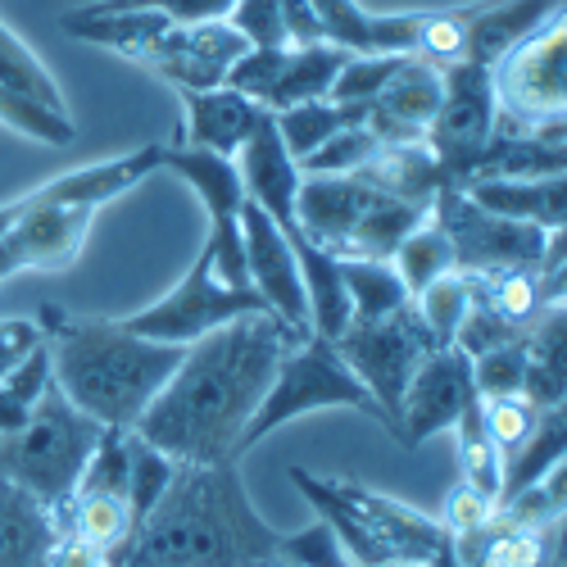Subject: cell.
<instances>
[{
	"mask_svg": "<svg viewBox=\"0 0 567 567\" xmlns=\"http://www.w3.org/2000/svg\"><path fill=\"white\" fill-rule=\"evenodd\" d=\"M523 372H527L523 341L495 346V350H486V354L472 359V382H477V395H482V400L523 395Z\"/></svg>",
	"mask_w": 567,
	"mask_h": 567,
	"instance_id": "7bdbcfd3",
	"label": "cell"
},
{
	"mask_svg": "<svg viewBox=\"0 0 567 567\" xmlns=\"http://www.w3.org/2000/svg\"><path fill=\"white\" fill-rule=\"evenodd\" d=\"M101 422H91L82 409H73L55 386L37 400L23 427L0 432V477L28 491L60 517L69 504L82 467L101 441Z\"/></svg>",
	"mask_w": 567,
	"mask_h": 567,
	"instance_id": "8992f818",
	"label": "cell"
},
{
	"mask_svg": "<svg viewBox=\"0 0 567 567\" xmlns=\"http://www.w3.org/2000/svg\"><path fill=\"white\" fill-rule=\"evenodd\" d=\"M467 300H472V277L454 268V272L436 277L432 287H422L413 296V309H417L422 322H427L436 346H454V332H458V322L467 313Z\"/></svg>",
	"mask_w": 567,
	"mask_h": 567,
	"instance_id": "74e56055",
	"label": "cell"
},
{
	"mask_svg": "<svg viewBox=\"0 0 567 567\" xmlns=\"http://www.w3.org/2000/svg\"><path fill=\"white\" fill-rule=\"evenodd\" d=\"M441 91H445V69L427 64L422 55H404L391 82L368 105L363 123L382 146H417L441 110Z\"/></svg>",
	"mask_w": 567,
	"mask_h": 567,
	"instance_id": "ffe728a7",
	"label": "cell"
},
{
	"mask_svg": "<svg viewBox=\"0 0 567 567\" xmlns=\"http://www.w3.org/2000/svg\"><path fill=\"white\" fill-rule=\"evenodd\" d=\"M91 205H37L0 223V287L23 272H64L78 264L91 223Z\"/></svg>",
	"mask_w": 567,
	"mask_h": 567,
	"instance_id": "9a60e30c",
	"label": "cell"
},
{
	"mask_svg": "<svg viewBox=\"0 0 567 567\" xmlns=\"http://www.w3.org/2000/svg\"><path fill=\"white\" fill-rule=\"evenodd\" d=\"M499 513V504L495 499H486V495H477L472 486H454L450 491V499H445V517H441V527L458 540V536H467V532H477V527H486L491 517Z\"/></svg>",
	"mask_w": 567,
	"mask_h": 567,
	"instance_id": "bcb514c9",
	"label": "cell"
},
{
	"mask_svg": "<svg viewBox=\"0 0 567 567\" xmlns=\"http://www.w3.org/2000/svg\"><path fill=\"white\" fill-rule=\"evenodd\" d=\"M350 55L341 45H327V41H313V45H287L281 55V69L277 78L268 82V91L259 96V105L268 114L277 110H291V105H309V101H327L332 96V82L341 73Z\"/></svg>",
	"mask_w": 567,
	"mask_h": 567,
	"instance_id": "f1b7e54d",
	"label": "cell"
},
{
	"mask_svg": "<svg viewBox=\"0 0 567 567\" xmlns=\"http://www.w3.org/2000/svg\"><path fill=\"white\" fill-rule=\"evenodd\" d=\"M341 359L350 363V372L368 386V395L377 400L386 417V432H400V400L409 377L417 372V363L427 359L436 346V337L427 332V322L417 318L413 300L386 318H368V322H350L346 332L337 337Z\"/></svg>",
	"mask_w": 567,
	"mask_h": 567,
	"instance_id": "30bf717a",
	"label": "cell"
},
{
	"mask_svg": "<svg viewBox=\"0 0 567 567\" xmlns=\"http://www.w3.org/2000/svg\"><path fill=\"white\" fill-rule=\"evenodd\" d=\"M363 105H341V101H309V105H291V110H277L272 123L281 132V141H287L291 159L300 164L305 155H313L327 136H337L341 127L350 123H363Z\"/></svg>",
	"mask_w": 567,
	"mask_h": 567,
	"instance_id": "e575fe53",
	"label": "cell"
},
{
	"mask_svg": "<svg viewBox=\"0 0 567 567\" xmlns=\"http://www.w3.org/2000/svg\"><path fill=\"white\" fill-rule=\"evenodd\" d=\"M463 192L499 218L567 231V177H472Z\"/></svg>",
	"mask_w": 567,
	"mask_h": 567,
	"instance_id": "4316f807",
	"label": "cell"
},
{
	"mask_svg": "<svg viewBox=\"0 0 567 567\" xmlns=\"http://www.w3.org/2000/svg\"><path fill=\"white\" fill-rule=\"evenodd\" d=\"M563 14V0H477L463 6V60L495 69L517 41Z\"/></svg>",
	"mask_w": 567,
	"mask_h": 567,
	"instance_id": "cb8c5ba5",
	"label": "cell"
},
{
	"mask_svg": "<svg viewBox=\"0 0 567 567\" xmlns=\"http://www.w3.org/2000/svg\"><path fill=\"white\" fill-rule=\"evenodd\" d=\"M563 51H567V23H563V14H554L545 28L523 37L491 69L499 132H536V127L563 123V114H567Z\"/></svg>",
	"mask_w": 567,
	"mask_h": 567,
	"instance_id": "8fae6325",
	"label": "cell"
},
{
	"mask_svg": "<svg viewBox=\"0 0 567 567\" xmlns=\"http://www.w3.org/2000/svg\"><path fill=\"white\" fill-rule=\"evenodd\" d=\"M105 10H159L168 23H218L236 0H96Z\"/></svg>",
	"mask_w": 567,
	"mask_h": 567,
	"instance_id": "f6af8a7d",
	"label": "cell"
},
{
	"mask_svg": "<svg viewBox=\"0 0 567 567\" xmlns=\"http://www.w3.org/2000/svg\"><path fill=\"white\" fill-rule=\"evenodd\" d=\"M363 177H372L386 196H395L404 205H417V209H432L436 192H441V186H450L422 141H417V146H382L368 159Z\"/></svg>",
	"mask_w": 567,
	"mask_h": 567,
	"instance_id": "1f68e13d",
	"label": "cell"
},
{
	"mask_svg": "<svg viewBox=\"0 0 567 567\" xmlns=\"http://www.w3.org/2000/svg\"><path fill=\"white\" fill-rule=\"evenodd\" d=\"M454 436H458V467H463V486H472L477 495L499 504V486H504V458L495 450V441L486 436L477 404H472L458 422H454Z\"/></svg>",
	"mask_w": 567,
	"mask_h": 567,
	"instance_id": "8d00e7d4",
	"label": "cell"
},
{
	"mask_svg": "<svg viewBox=\"0 0 567 567\" xmlns=\"http://www.w3.org/2000/svg\"><path fill=\"white\" fill-rule=\"evenodd\" d=\"M60 28L86 45H101V51H114L123 60H141L146 45L168 28V19L159 10H105V6H82V10H69L60 14Z\"/></svg>",
	"mask_w": 567,
	"mask_h": 567,
	"instance_id": "f546056e",
	"label": "cell"
},
{
	"mask_svg": "<svg viewBox=\"0 0 567 567\" xmlns=\"http://www.w3.org/2000/svg\"><path fill=\"white\" fill-rule=\"evenodd\" d=\"M241 250H246V277L255 296L264 300V309L281 322L309 332V305H305V281H300V264L296 250L259 205H241Z\"/></svg>",
	"mask_w": 567,
	"mask_h": 567,
	"instance_id": "ac0fdd59",
	"label": "cell"
},
{
	"mask_svg": "<svg viewBox=\"0 0 567 567\" xmlns=\"http://www.w3.org/2000/svg\"><path fill=\"white\" fill-rule=\"evenodd\" d=\"M432 209L386 196L363 173L346 177H305L296 196V223L313 246L337 259H391L404 236Z\"/></svg>",
	"mask_w": 567,
	"mask_h": 567,
	"instance_id": "5b68a950",
	"label": "cell"
},
{
	"mask_svg": "<svg viewBox=\"0 0 567 567\" xmlns=\"http://www.w3.org/2000/svg\"><path fill=\"white\" fill-rule=\"evenodd\" d=\"M563 454H567V413H563V404H554V409H540L536 432L527 436V445L504 463L499 504L513 499V495H523V491H532L536 482H545L554 467H563Z\"/></svg>",
	"mask_w": 567,
	"mask_h": 567,
	"instance_id": "d6a6232c",
	"label": "cell"
},
{
	"mask_svg": "<svg viewBox=\"0 0 567 567\" xmlns=\"http://www.w3.org/2000/svg\"><path fill=\"white\" fill-rule=\"evenodd\" d=\"M523 400L554 409L567 400V350H563V305H549L523 337Z\"/></svg>",
	"mask_w": 567,
	"mask_h": 567,
	"instance_id": "4dcf8cb0",
	"label": "cell"
},
{
	"mask_svg": "<svg viewBox=\"0 0 567 567\" xmlns=\"http://www.w3.org/2000/svg\"><path fill=\"white\" fill-rule=\"evenodd\" d=\"M327 409H354V413H368L386 427L382 409H377V400L368 395V386L359 382V377L350 372V363L341 359L337 341H327L318 332H305L287 359L277 363L272 382L250 417V427L241 436V458L264 441L272 436L277 427H287V422L296 417H309V413H327Z\"/></svg>",
	"mask_w": 567,
	"mask_h": 567,
	"instance_id": "52a82bcc",
	"label": "cell"
},
{
	"mask_svg": "<svg viewBox=\"0 0 567 567\" xmlns=\"http://www.w3.org/2000/svg\"><path fill=\"white\" fill-rule=\"evenodd\" d=\"M341 281L350 296V322L386 318L409 305V287L391 259H341Z\"/></svg>",
	"mask_w": 567,
	"mask_h": 567,
	"instance_id": "836d02e7",
	"label": "cell"
},
{
	"mask_svg": "<svg viewBox=\"0 0 567 567\" xmlns=\"http://www.w3.org/2000/svg\"><path fill=\"white\" fill-rule=\"evenodd\" d=\"M246 313H268L264 300L255 296L250 281H236L223 259L218 246L205 236L200 255L192 259V268L182 272V281L173 291H164L155 305L136 309L123 318V327H132L136 337H151L164 346H192L200 337H209L214 327L231 322V318H246Z\"/></svg>",
	"mask_w": 567,
	"mask_h": 567,
	"instance_id": "ba28073f",
	"label": "cell"
},
{
	"mask_svg": "<svg viewBox=\"0 0 567 567\" xmlns=\"http://www.w3.org/2000/svg\"><path fill=\"white\" fill-rule=\"evenodd\" d=\"M264 105L250 101L236 86H209V91H182V141L177 146H196L223 159H236V151L259 127Z\"/></svg>",
	"mask_w": 567,
	"mask_h": 567,
	"instance_id": "603a6c76",
	"label": "cell"
},
{
	"mask_svg": "<svg viewBox=\"0 0 567 567\" xmlns=\"http://www.w3.org/2000/svg\"><path fill=\"white\" fill-rule=\"evenodd\" d=\"M499 123V105H495V78L486 64L458 60L445 69V91H441V110L422 136V146L436 159L441 177L450 186H463L477 168L482 151L491 146Z\"/></svg>",
	"mask_w": 567,
	"mask_h": 567,
	"instance_id": "4fadbf2b",
	"label": "cell"
},
{
	"mask_svg": "<svg viewBox=\"0 0 567 567\" xmlns=\"http://www.w3.org/2000/svg\"><path fill=\"white\" fill-rule=\"evenodd\" d=\"M477 382H472V359L458 346H441L417 363L400 400V445L417 450L441 432H454V422L477 404Z\"/></svg>",
	"mask_w": 567,
	"mask_h": 567,
	"instance_id": "2e32d148",
	"label": "cell"
},
{
	"mask_svg": "<svg viewBox=\"0 0 567 567\" xmlns=\"http://www.w3.org/2000/svg\"><path fill=\"white\" fill-rule=\"evenodd\" d=\"M291 482L318 508L322 523L341 536L354 567H386V563L454 567V536L436 517L359 482L313 477L309 467H291Z\"/></svg>",
	"mask_w": 567,
	"mask_h": 567,
	"instance_id": "277c9868",
	"label": "cell"
},
{
	"mask_svg": "<svg viewBox=\"0 0 567 567\" xmlns=\"http://www.w3.org/2000/svg\"><path fill=\"white\" fill-rule=\"evenodd\" d=\"M277 10H281V28H287V45H313V41H322L309 0H277Z\"/></svg>",
	"mask_w": 567,
	"mask_h": 567,
	"instance_id": "c3c4849f",
	"label": "cell"
},
{
	"mask_svg": "<svg viewBox=\"0 0 567 567\" xmlns=\"http://www.w3.org/2000/svg\"><path fill=\"white\" fill-rule=\"evenodd\" d=\"M309 10L322 41L341 45L346 55H413L422 28H427V10L377 14L363 0H309Z\"/></svg>",
	"mask_w": 567,
	"mask_h": 567,
	"instance_id": "44dd1931",
	"label": "cell"
},
{
	"mask_svg": "<svg viewBox=\"0 0 567 567\" xmlns=\"http://www.w3.org/2000/svg\"><path fill=\"white\" fill-rule=\"evenodd\" d=\"M60 532L105 567H127L136 536V513L127 499V432H101L69 504L60 508Z\"/></svg>",
	"mask_w": 567,
	"mask_h": 567,
	"instance_id": "9c48e42d",
	"label": "cell"
},
{
	"mask_svg": "<svg viewBox=\"0 0 567 567\" xmlns=\"http://www.w3.org/2000/svg\"><path fill=\"white\" fill-rule=\"evenodd\" d=\"M432 218L450 236L454 268L472 272V277L540 268L545 250H549V236H554V231H540L532 223H513V218L482 209L463 186H441L436 200H432Z\"/></svg>",
	"mask_w": 567,
	"mask_h": 567,
	"instance_id": "7c38bea8",
	"label": "cell"
},
{
	"mask_svg": "<svg viewBox=\"0 0 567 567\" xmlns=\"http://www.w3.org/2000/svg\"><path fill=\"white\" fill-rule=\"evenodd\" d=\"M127 567H281V532L255 513L231 458L177 463L136 523Z\"/></svg>",
	"mask_w": 567,
	"mask_h": 567,
	"instance_id": "7a4b0ae2",
	"label": "cell"
},
{
	"mask_svg": "<svg viewBox=\"0 0 567 567\" xmlns=\"http://www.w3.org/2000/svg\"><path fill=\"white\" fill-rule=\"evenodd\" d=\"M60 517L0 477V567H60Z\"/></svg>",
	"mask_w": 567,
	"mask_h": 567,
	"instance_id": "d4e9b609",
	"label": "cell"
},
{
	"mask_svg": "<svg viewBox=\"0 0 567 567\" xmlns=\"http://www.w3.org/2000/svg\"><path fill=\"white\" fill-rule=\"evenodd\" d=\"M563 146H567L563 123L536 127V132H499L495 127L491 146L482 151L472 177H567V151Z\"/></svg>",
	"mask_w": 567,
	"mask_h": 567,
	"instance_id": "83f0119b",
	"label": "cell"
},
{
	"mask_svg": "<svg viewBox=\"0 0 567 567\" xmlns=\"http://www.w3.org/2000/svg\"><path fill=\"white\" fill-rule=\"evenodd\" d=\"M0 123L37 146H69L78 136L60 82L6 23H0Z\"/></svg>",
	"mask_w": 567,
	"mask_h": 567,
	"instance_id": "5bb4252c",
	"label": "cell"
},
{
	"mask_svg": "<svg viewBox=\"0 0 567 567\" xmlns=\"http://www.w3.org/2000/svg\"><path fill=\"white\" fill-rule=\"evenodd\" d=\"M477 417H482L486 436L495 441L499 458L508 463L517 450L527 445V436L536 432L540 409L532 400H523V395H499V400H477Z\"/></svg>",
	"mask_w": 567,
	"mask_h": 567,
	"instance_id": "60d3db41",
	"label": "cell"
},
{
	"mask_svg": "<svg viewBox=\"0 0 567 567\" xmlns=\"http://www.w3.org/2000/svg\"><path fill=\"white\" fill-rule=\"evenodd\" d=\"M37 322L51 350L55 391L110 432L136 427L186 350L136 337L132 327H123V318L69 313L55 305H45Z\"/></svg>",
	"mask_w": 567,
	"mask_h": 567,
	"instance_id": "3957f363",
	"label": "cell"
},
{
	"mask_svg": "<svg viewBox=\"0 0 567 567\" xmlns=\"http://www.w3.org/2000/svg\"><path fill=\"white\" fill-rule=\"evenodd\" d=\"M305 332L272 313H246L182 350L173 377L141 413L136 436L177 463H241V436L277 363Z\"/></svg>",
	"mask_w": 567,
	"mask_h": 567,
	"instance_id": "6da1fadb",
	"label": "cell"
},
{
	"mask_svg": "<svg viewBox=\"0 0 567 567\" xmlns=\"http://www.w3.org/2000/svg\"><path fill=\"white\" fill-rule=\"evenodd\" d=\"M377 151H382V141L368 132V123H350V127H341L337 136H327L313 155H305V159H300V173H305V177H346V173H363Z\"/></svg>",
	"mask_w": 567,
	"mask_h": 567,
	"instance_id": "f35d334b",
	"label": "cell"
},
{
	"mask_svg": "<svg viewBox=\"0 0 567 567\" xmlns=\"http://www.w3.org/2000/svg\"><path fill=\"white\" fill-rule=\"evenodd\" d=\"M168 173H177L186 186L196 192V200L209 214V231L214 236H241V205H246V186L241 173H236V159L196 151V146H173L164 151Z\"/></svg>",
	"mask_w": 567,
	"mask_h": 567,
	"instance_id": "484cf974",
	"label": "cell"
},
{
	"mask_svg": "<svg viewBox=\"0 0 567 567\" xmlns=\"http://www.w3.org/2000/svg\"><path fill=\"white\" fill-rule=\"evenodd\" d=\"M173 467H177V458H168V454L155 450L151 441H141L136 432H127V499H132L136 523H141V517H146V513L159 504V495L168 491Z\"/></svg>",
	"mask_w": 567,
	"mask_h": 567,
	"instance_id": "ab89813d",
	"label": "cell"
},
{
	"mask_svg": "<svg viewBox=\"0 0 567 567\" xmlns=\"http://www.w3.org/2000/svg\"><path fill=\"white\" fill-rule=\"evenodd\" d=\"M404 55H350L332 82V96L327 101H341V105H372L377 91L391 82V73L400 69Z\"/></svg>",
	"mask_w": 567,
	"mask_h": 567,
	"instance_id": "b9f144b4",
	"label": "cell"
},
{
	"mask_svg": "<svg viewBox=\"0 0 567 567\" xmlns=\"http://www.w3.org/2000/svg\"><path fill=\"white\" fill-rule=\"evenodd\" d=\"M164 164V146H136L118 159H105V164H86V168H73V173H60L45 186L28 196H14L0 205V223L10 214H23V209H37V205H91V209H105L110 200L136 192L141 182L151 173H159Z\"/></svg>",
	"mask_w": 567,
	"mask_h": 567,
	"instance_id": "d6986e66",
	"label": "cell"
},
{
	"mask_svg": "<svg viewBox=\"0 0 567 567\" xmlns=\"http://www.w3.org/2000/svg\"><path fill=\"white\" fill-rule=\"evenodd\" d=\"M241 51H246V41L231 32L227 19H218V23H168L146 45V55L136 64L155 69L177 91H209V86L227 82Z\"/></svg>",
	"mask_w": 567,
	"mask_h": 567,
	"instance_id": "e0dca14e",
	"label": "cell"
},
{
	"mask_svg": "<svg viewBox=\"0 0 567 567\" xmlns=\"http://www.w3.org/2000/svg\"><path fill=\"white\" fill-rule=\"evenodd\" d=\"M60 567H105V563H101V558H91L86 549H78V545L64 540V549H60Z\"/></svg>",
	"mask_w": 567,
	"mask_h": 567,
	"instance_id": "681fc988",
	"label": "cell"
},
{
	"mask_svg": "<svg viewBox=\"0 0 567 567\" xmlns=\"http://www.w3.org/2000/svg\"><path fill=\"white\" fill-rule=\"evenodd\" d=\"M236 173H241V186H246V200L259 205L281 231H296V196H300V164L291 159L287 141H281L272 114L264 110L259 127L250 132V141L236 151Z\"/></svg>",
	"mask_w": 567,
	"mask_h": 567,
	"instance_id": "7402d4cb",
	"label": "cell"
},
{
	"mask_svg": "<svg viewBox=\"0 0 567 567\" xmlns=\"http://www.w3.org/2000/svg\"><path fill=\"white\" fill-rule=\"evenodd\" d=\"M41 341L45 337H41L37 318H0V377L14 372Z\"/></svg>",
	"mask_w": 567,
	"mask_h": 567,
	"instance_id": "7dc6e473",
	"label": "cell"
},
{
	"mask_svg": "<svg viewBox=\"0 0 567 567\" xmlns=\"http://www.w3.org/2000/svg\"><path fill=\"white\" fill-rule=\"evenodd\" d=\"M281 567H354V563H350L341 536L318 517L313 527L281 536Z\"/></svg>",
	"mask_w": 567,
	"mask_h": 567,
	"instance_id": "ee69618b",
	"label": "cell"
},
{
	"mask_svg": "<svg viewBox=\"0 0 567 567\" xmlns=\"http://www.w3.org/2000/svg\"><path fill=\"white\" fill-rule=\"evenodd\" d=\"M391 264H395V272H400V281L409 287V300L422 291V287H432L436 277H445V272H454V250H450V236L441 231V223L427 214L422 218L404 241L395 246V255H391Z\"/></svg>",
	"mask_w": 567,
	"mask_h": 567,
	"instance_id": "d590c367",
	"label": "cell"
}]
</instances>
